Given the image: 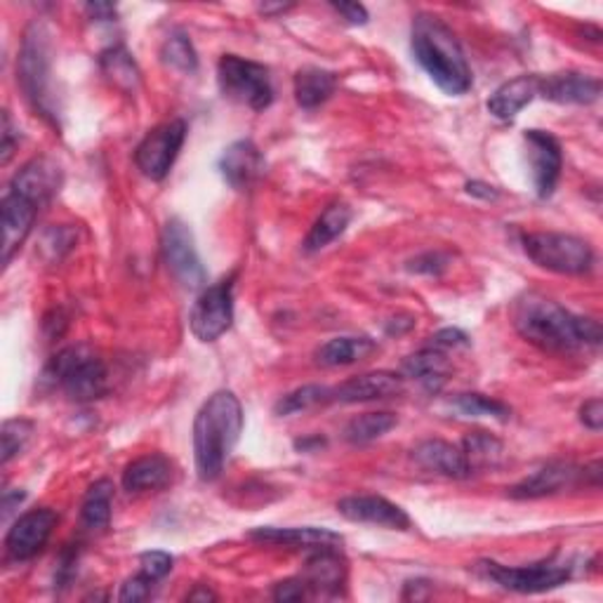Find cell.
Masks as SVG:
<instances>
[{
    "mask_svg": "<svg viewBox=\"0 0 603 603\" xmlns=\"http://www.w3.org/2000/svg\"><path fill=\"white\" fill-rule=\"evenodd\" d=\"M17 145H20V127H14L10 113L5 111L3 113V147H0V151H3V158H0V161H3V165L10 163V158L14 153V147H17Z\"/></svg>",
    "mask_w": 603,
    "mask_h": 603,
    "instance_id": "cell-46",
    "label": "cell"
},
{
    "mask_svg": "<svg viewBox=\"0 0 603 603\" xmlns=\"http://www.w3.org/2000/svg\"><path fill=\"white\" fill-rule=\"evenodd\" d=\"M429 340H432V347H436L441 352L457 349V347H469V337L459 328H443Z\"/></svg>",
    "mask_w": 603,
    "mask_h": 603,
    "instance_id": "cell-42",
    "label": "cell"
},
{
    "mask_svg": "<svg viewBox=\"0 0 603 603\" xmlns=\"http://www.w3.org/2000/svg\"><path fill=\"white\" fill-rule=\"evenodd\" d=\"M530 168H533V184L540 198H550L556 189L558 177H562L564 153L558 139L544 131H526L524 135Z\"/></svg>",
    "mask_w": 603,
    "mask_h": 603,
    "instance_id": "cell-13",
    "label": "cell"
},
{
    "mask_svg": "<svg viewBox=\"0 0 603 603\" xmlns=\"http://www.w3.org/2000/svg\"><path fill=\"white\" fill-rule=\"evenodd\" d=\"M99 66H102V74L113 83V88H119L127 95H133L139 88V66L133 60V54L123 46H113L99 54Z\"/></svg>",
    "mask_w": 603,
    "mask_h": 603,
    "instance_id": "cell-31",
    "label": "cell"
},
{
    "mask_svg": "<svg viewBox=\"0 0 603 603\" xmlns=\"http://www.w3.org/2000/svg\"><path fill=\"white\" fill-rule=\"evenodd\" d=\"M293 5H260V12L264 14H274V12H285V10H291Z\"/></svg>",
    "mask_w": 603,
    "mask_h": 603,
    "instance_id": "cell-52",
    "label": "cell"
},
{
    "mask_svg": "<svg viewBox=\"0 0 603 603\" xmlns=\"http://www.w3.org/2000/svg\"><path fill=\"white\" fill-rule=\"evenodd\" d=\"M267 161L260 147L250 139H238L220 158V175L232 189H248L264 175Z\"/></svg>",
    "mask_w": 603,
    "mask_h": 603,
    "instance_id": "cell-19",
    "label": "cell"
},
{
    "mask_svg": "<svg viewBox=\"0 0 603 603\" xmlns=\"http://www.w3.org/2000/svg\"><path fill=\"white\" fill-rule=\"evenodd\" d=\"M601 95V81L580 71H562V74L540 76L538 97L554 104H594Z\"/></svg>",
    "mask_w": 603,
    "mask_h": 603,
    "instance_id": "cell-18",
    "label": "cell"
},
{
    "mask_svg": "<svg viewBox=\"0 0 603 603\" xmlns=\"http://www.w3.org/2000/svg\"><path fill=\"white\" fill-rule=\"evenodd\" d=\"M349 222H352V208L347 204H330L321 212V218L316 220L313 226L309 229L305 243H302V250L313 255V253L328 248L330 243L347 232Z\"/></svg>",
    "mask_w": 603,
    "mask_h": 603,
    "instance_id": "cell-28",
    "label": "cell"
},
{
    "mask_svg": "<svg viewBox=\"0 0 603 603\" xmlns=\"http://www.w3.org/2000/svg\"><path fill=\"white\" fill-rule=\"evenodd\" d=\"M153 580H149L145 573H139V576H133L127 578L121 587V594H119V601L123 603H139V601H147L151 596V590H153Z\"/></svg>",
    "mask_w": 603,
    "mask_h": 603,
    "instance_id": "cell-41",
    "label": "cell"
},
{
    "mask_svg": "<svg viewBox=\"0 0 603 603\" xmlns=\"http://www.w3.org/2000/svg\"><path fill=\"white\" fill-rule=\"evenodd\" d=\"M57 526V512L48 507H38L22 514L17 521L12 524L5 536V554L10 562H32L38 556L52 536Z\"/></svg>",
    "mask_w": 603,
    "mask_h": 603,
    "instance_id": "cell-12",
    "label": "cell"
},
{
    "mask_svg": "<svg viewBox=\"0 0 603 603\" xmlns=\"http://www.w3.org/2000/svg\"><path fill=\"white\" fill-rule=\"evenodd\" d=\"M473 573L507 592L540 594L566 584L573 578V573H576V562L562 554L530 566H502L491 562V558H483V562L473 566Z\"/></svg>",
    "mask_w": 603,
    "mask_h": 603,
    "instance_id": "cell-6",
    "label": "cell"
},
{
    "mask_svg": "<svg viewBox=\"0 0 603 603\" xmlns=\"http://www.w3.org/2000/svg\"><path fill=\"white\" fill-rule=\"evenodd\" d=\"M512 323L526 342L544 352L566 354L601 344L599 321L573 313L540 293H524L514 299Z\"/></svg>",
    "mask_w": 603,
    "mask_h": 603,
    "instance_id": "cell-1",
    "label": "cell"
},
{
    "mask_svg": "<svg viewBox=\"0 0 603 603\" xmlns=\"http://www.w3.org/2000/svg\"><path fill=\"white\" fill-rule=\"evenodd\" d=\"M85 12L90 14L93 20L97 22H113L116 20V5H111V3H88L85 5Z\"/></svg>",
    "mask_w": 603,
    "mask_h": 603,
    "instance_id": "cell-48",
    "label": "cell"
},
{
    "mask_svg": "<svg viewBox=\"0 0 603 603\" xmlns=\"http://www.w3.org/2000/svg\"><path fill=\"white\" fill-rule=\"evenodd\" d=\"M333 401V390L323 384H305L297 386V390L288 392L285 396H281L274 406V413L279 418H285V415H295L302 410H311L316 406H325Z\"/></svg>",
    "mask_w": 603,
    "mask_h": 603,
    "instance_id": "cell-33",
    "label": "cell"
},
{
    "mask_svg": "<svg viewBox=\"0 0 603 603\" xmlns=\"http://www.w3.org/2000/svg\"><path fill=\"white\" fill-rule=\"evenodd\" d=\"M243 432V406L234 392H214L194 420V463L200 481H214L224 471Z\"/></svg>",
    "mask_w": 603,
    "mask_h": 603,
    "instance_id": "cell-3",
    "label": "cell"
},
{
    "mask_svg": "<svg viewBox=\"0 0 603 603\" xmlns=\"http://www.w3.org/2000/svg\"><path fill=\"white\" fill-rule=\"evenodd\" d=\"M163 262L184 288L196 291L206 283V267L200 262L192 229L180 218L168 220L163 229Z\"/></svg>",
    "mask_w": 603,
    "mask_h": 603,
    "instance_id": "cell-10",
    "label": "cell"
},
{
    "mask_svg": "<svg viewBox=\"0 0 603 603\" xmlns=\"http://www.w3.org/2000/svg\"><path fill=\"white\" fill-rule=\"evenodd\" d=\"M330 8H333L340 17L352 26H364L370 20L368 10L361 3H330Z\"/></svg>",
    "mask_w": 603,
    "mask_h": 603,
    "instance_id": "cell-44",
    "label": "cell"
},
{
    "mask_svg": "<svg viewBox=\"0 0 603 603\" xmlns=\"http://www.w3.org/2000/svg\"><path fill=\"white\" fill-rule=\"evenodd\" d=\"M448 255H443L439 250H429L415 257V260L408 262V271L413 274H427V276H439L448 269Z\"/></svg>",
    "mask_w": 603,
    "mask_h": 603,
    "instance_id": "cell-40",
    "label": "cell"
},
{
    "mask_svg": "<svg viewBox=\"0 0 603 603\" xmlns=\"http://www.w3.org/2000/svg\"><path fill=\"white\" fill-rule=\"evenodd\" d=\"M186 599H189V601H214V599H218V594L210 592L208 587L200 584V587H196V590H194L189 596H186Z\"/></svg>",
    "mask_w": 603,
    "mask_h": 603,
    "instance_id": "cell-50",
    "label": "cell"
},
{
    "mask_svg": "<svg viewBox=\"0 0 603 603\" xmlns=\"http://www.w3.org/2000/svg\"><path fill=\"white\" fill-rule=\"evenodd\" d=\"M323 439L321 436H313V439H299V441H295V448L297 451H311V448H319V446H323Z\"/></svg>",
    "mask_w": 603,
    "mask_h": 603,
    "instance_id": "cell-51",
    "label": "cell"
},
{
    "mask_svg": "<svg viewBox=\"0 0 603 603\" xmlns=\"http://www.w3.org/2000/svg\"><path fill=\"white\" fill-rule=\"evenodd\" d=\"M24 497H26L24 491H14V488H8V491L3 493V519H8L14 507L22 505Z\"/></svg>",
    "mask_w": 603,
    "mask_h": 603,
    "instance_id": "cell-49",
    "label": "cell"
},
{
    "mask_svg": "<svg viewBox=\"0 0 603 603\" xmlns=\"http://www.w3.org/2000/svg\"><path fill=\"white\" fill-rule=\"evenodd\" d=\"M218 83L224 97L246 104L253 111H264L274 102V85L269 69L238 54H224L218 64Z\"/></svg>",
    "mask_w": 603,
    "mask_h": 603,
    "instance_id": "cell-8",
    "label": "cell"
},
{
    "mask_svg": "<svg viewBox=\"0 0 603 603\" xmlns=\"http://www.w3.org/2000/svg\"><path fill=\"white\" fill-rule=\"evenodd\" d=\"M404 392L406 378L401 372L376 370L333 386V401H337V404H368V401L394 398Z\"/></svg>",
    "mask_w": 603,
    "mask_h": 603,
    "instance_id": "cell-16",
    "label": "cell"
},
{
    "mask_svg": "<svg viewBox=\"0 0 603 603\" xmlns=\"http://www.w3.org/2000/svg\"><path fill=\"white\" fill-rule=\"evenodd\" d=\"M453 406L469 415V418H493L497 422H507L512 418V408L507 404H502L497 398H491L485 394H457L453 398Z\"/></svg>",
    "mask_w": 603,
    "mask_h": 603,
    "instance_id": "cell-35",
    "label": "cell"
},
{
    "mask_svg": "<svg viewBox=\"0 0 603 603\" xmlns=\"http://www.w3.org/2000/svg\"><path fill=\"white\" fill-rule=\"evenodd\" d=\"M172 481V463L161 453L137 457L123 471V488L127 493L161 491Z\"/></svg>",
    "mask_w": 603,
    "mask_h": 603,
    "instance_id": "cell-25",
    "label": "cell"
},
{
    "mask_svg": "<svg viewBox=\"0 0 603 603\" xmlns=\"http://www.w3.org/2000/svg\"><path fill=\"white\" fill-rule=\"evenodd\" d=\"M337 90V76L333 71L307 66L295 74V99L302 109H319Z\"/></svg>",
    "mask_w": 603,
    "mask_h": 603,
    "instance_id": "cell-27",
    "label": "cell"
},
{
    "mask_svg": "<svg viewBox=\"0 0 603 603\" xmlns=\"http://www.w3.org/2000/svg\"><path fill=\"white\" fill-rule=\"evenodd\" d=\"M172 564H175V558H172L168 552H161V550L145 552L139 556V566H141L139 573H145L149 580L158 582V580H163L168 573L172 570Z\"/></svg>",
    "mask_w": 603,
    "mask_h": 603,
    "instance_id": "cell-39",
    "label": "cell"
},
{
    "mask_svg": "<svg viewBox=\"0 0 603 603\" xmlns=\"http://www.w3.org/2000/svg\"><path fill=\"white\" fill-rule=\"evenodd\" d=\"M253 540L267 544H283L293 550H337L344 538L330 528H255L250 533Z\"/></svg>",
    "mask_w": 603,
    "mask_h": 603,
    "instance_id": "cell-21",
    "label": "cell"
},
{
    "mask_svg": "<svg viewBox=\"0 0 603 603\" xmlns=\"http://www.w3.org/2000/svg\"><path fill=\"white\" fill-rule=\"evenodd\" d=\"M337 512L352 524H368L390 530H410L413 521L394 502L382 495H349L337 502Z\"/></svg>",
    "mask_w": 603,
    "mask_h": 603,
    "instance_id": "cell-14",
    "label": "cell"
},
{
    "mask_svg": "<svg viewBox=\"0 0 603 603\" xmlns=\"http://www.w3.org/2000/svg\"><path fill=\"white\" fill-rule=\"evenodd\" d=\"M161 57L168 66L182 71V74H196L198 54L194 50V42L186 34L182 32L170 34L161 48Z\"/></svg>",
    "mask_w": 603,
    "mask_h": 603,
    "instance_id": "cell-36",
    "label": "cell"
},
{
    "mask_svg": "<svg viewBox=\"0 0 603 603\" xmlns=\"http://www.w3.org/2000/svg\"><path fill=\"white\" fill-rule=\"evenodd\" d=\"M413 457L422 469L439 473V477H446V479H467V477H471L463 448L453 446V443H448V441L427 439V441H422V443H418V446H415Z\"/></svg>",
    "mask_w": 603,
    "mask_h": 603,
    "instance_id": "cell-22",
    "label": "cell"
},
{
    "mask_svg": "<svg viewBox=\"0 0 603 603\" xmlns=\"http://www.w3.org/2000/svg\"><path fill=\"white\" fill-rule=\"evenodd\" d=\"M524 253L530 262L552 274L582 276L594 267V250L590 243L573 234L558 232H536L521 238Z\"/></svg>",
    "mask_w": 603,
    "mask_h": 603,
    "instance_id": "cell-7",
    "label": "cell"
},
{
    "mask_svg": "<svg viewBox=\"0 0 603 603\" xmlns=\"http://www.w3.org/2000/svg\"><path fill=\"white\" fill-rule=\"evenodd\" d=\"M451 376V361L446 352L427 347L404 361V378L420 382L427 392H439Z\"/></svg>",
    "mask_w": 603,
    "mask_h": 603,
    "instance_id": "cell-26",
    "label": "cell"
},
{
    "mask_svg": "<svg viewBox=\"0 0 603 603\" xmlns=\"http://www.w3.org/2000/svg\"><path fill=\"white\" fill-rule=\"evenodd\" d=\"M38 206L32 204V200H26L24 196L14 194V192H5L3 200H0V212H3V264L8 267L10 260L14 257L22 246L26 236L32 234L36 214H38Z\"/></svg>",
    "mask_w": 603,
    "mask_h": 603,
    "instance_id": "cell-20",
    "label": "cell"
},
{
    "mask_svg": "<svg viewBox=\"0 0 603 603\" xmlns=\"http://www.w3.org/2000/svg\"><path fill=\"white\" fill-rule=\"evenodd\" d=\"M20 85L32 107L42 119L57 125L60 107L52 95V36L46 22H32L26 26L17 62Z\"/></svg>",
    "mask_w": 603,
    "mask_h": 603,
    "instance_id": "cell-4",
    "label": "cell"
},
{
    "mask_svg": "<svg viewBox=\"0 0 603 603\" xmlns=\"http://www.w3.org/2000/svg\"><path fill=\"white\" fill-rule=\"evenodd\" d=\"M538 85H540V76L536 74L516 76L507 83H502L491 95V99H488L485 107L497 121L512 123L538 97Z\"/></svg>",
    "mask_w": 603,
    "mask_h": 603,
    "instance_id": "cell-24",
    "label": "cell"
},
{
    "mask_svg": "<svg viewBox=\"0 0 603 603\" xmlns=\"http://www.w3.org/2000/svg\"><path fill=\"white\" fill-rule=\"evenodd\" d=\"M396 424L398 418L394 413H364L344 427V439H347L352 446H366V443L378 441L386 432H392Z\"/></svg>",
    "mask_w": 603,
    "mask_h": 603,
    "instance_id": "cell-32",
    "label": "cell"
},
{
    "mask_svg": "<svg viewBox=\"0 0 603 603\" xmlns=\"http://www.w3.org/2000/svg\"><path fill=\"white\" fill-rule=\"evenodd\" d=\"M465 192H467L469 196H473V198H481V200H497V196H500V192L495 189V186L485 184V182H481V180H471V182H467V184H465Z\"/></svg>",
    "mask_w": 603,
    "mask_h": 603,
    "instance_id": "cell-47",
    "label": "cell"
},
{
    "mask_svg": "<svg viewBox=\"0 0 603 603\" xmlns=\"http://www.w3.org/2000/svg\"><path fill=\"white\" fill-rule=\"evenodd\" d=\"M42 380L78 404L102 398L109 390V372L102 356L88 344H71V347L57 352L46 366Z\"/></svg>",
    "mask_w": 603,
    "mask_h": 603,
    "instance_id": "cell-5",
    "label": "cell"
},
{
    "mask_svg": "<svg viewBox=\"0 0 603 603\" xmlns=\"http://www.w3.org/2000/svg\"><path fill=\"white\" fill-rule=\"evenodd\" d=\"M410 50L415 62L446 95L459 97L471 90L473 76L465 50L459 46L453 28L436 14L420 12L413 20Z\"/></svg>",
    "mask_w": 603,
    "mask_h": 603,
    "instance_id": "cell-2",
    "label": "cell"
},
{
    "mask_svg": "<svg viewBox=\"0 0 603 603\" xmlns=\"http://www.w3.org/2000/svg\"><path fill=\"white\" fill-rule=\"evenodd\" d=\"M584 479L582 467H576L570 463H550L540 469H536L530 477L519 481L516 485L509 488V495L514 500H538V497H547L566 491V488H573L578 481Z\"/></svg>",
    "mask_w": 603,
    "mask_h": 603,
    "instance_id": "cell-17",
    "label": "cell"
},
{
    "mask_svg": "<svg viewBox=\"0 0 603 603\" xmlns=\"http://www.w3.org/2000/svg\"><path fill=\"white\" fill-rule=\"evenodd\" d=\"M463 453L467 457L469 471H479V469H488L495 467L502 457V441L495 439L493 434L488 432H471L467 434V439L463 441Z\"/></svg>",
    "mask_w": 603,
    "mask_h": 603,
    "instance_id": "cell-34",
    "label": "cell"
},
{
    "mask_svg": "<svg viewBox=\"0 0 603 603\" xmlns=\"http://www.w3.org/2000/svg\"><path fill=\"white\" fill-rule=\"evenodd\" d=\"M378 352V342L370 337H335L316 349V364L323 368H340L364 361Z\"/></svg>",
    "mask_w": 603,
    "mask_h": 603,
    "instance_id": "cell-29",
    "label": "cell"
},
{
    "mask_svg": "<svg viewBox=\"0 0 603 603\" xmlns=\"http://www.w3.org/2000/svg\"><path fill=\"white\" fill-rule=\"evenodd\" d=\"M234 323V276L210 285L194 302L189 313L192 333L198 342H218Z\"/></svg>",
    "mask_w": 603,
    "mask_h": 603,
    "instance_id": "cell-9",
    "label": "cell"
},
{
    "mask_svg": "<svg viewBox=\"0 0 603 603\" xmlns=\"http://www.w3.org/2000/svg\"><path fill=\"white\" fill-rule=\"evenodd\" d=\"M309 594H311L309 584L305 582V578H302V576L279 582L276 590H274L276 601H302V599H307Z\"/></svg>",
    "mask_w": 603,
    "mask_h": 603,
    "instance_id": "cell-43",
    "label": "cell"
},
{
    "mask_svg": "<svg viewBox=\"0 0 603 603\" xmlns=\"http://www.w3.org/2000/svg\"><path fill=\"white\" fill-rule=\"evenodd\" d=\"M34 436V422L24 418L17 420H5L3 424V465H10L14 457H17L26 443Z\"/></svg>",
    "mask_w": 603,
    "mask_h": 603,
    "instance_id": "cell-37",
    "label": "cell"
},
{
    "mask_svg": "<svg viewBox=\"0 0 603 603\" xmlns=\"http://www.w3.org/2000/svg\"><path fill=\"white\" fill-rule=\"evenodd\" d=\"M111 507H113V483L109 479L95 481L81 505V524L85 530L102 533L111 524Z\"/></svg>",
    "mask_w": 603,
    "mask_h": 603,
    "instance_id": "cell-30",
    "label": "cell"
},
{
    "mask_svg": "<svg viewBox=\"0 0 603 603\" xmlns=\"http://www.w3.org/2000/svg\"><path fill=\"white\" fill-rule=\"evenodd\" d=\"M76 232L69 226H52L50 232L42 238V250H50V260H62V255L74 248Z\"/></svg>",
    "mask_w": 603,
    "mask_h": 603,
    "instance_id": "cell-38",
    "label": "cell"
},
{
    "mask_svg": "<svg viewBox=\"0 0 603 603\" xmlns=\"http://www.w3.org/2000/svg\"><path fill=\"white\" fill-rule=\"evenodd\" d=\"M184 139L186 123L180 119L153 127V131L139 141V147L135 151L137 170L153 182L165 180L184 147Z\"/></svg>",
    "mask_w": 603,
    "mask_h": 603,
    "instance_id": "cell-11",
    "label": "cell"
},
{
    "mask_svg": "<svg viewBox=\"0 0 603 603\" xmlns=\"http://www.w3.org/2000/svg\"><path fill=\"white\" fill-rule=\"evenodd\" d=\"M302 578L309 584L311 594L337 596L347 582V564L337 550H316L305 566Z\"/></svg>",
    "mask_w": 603,
    "mask_h": 603,
    "instance_id": "cell-23",
    "label": "cell"
},
{
    "mask_svg": "<svg viewBox=\"0 0 603 603\" xmlns=\"http://www.w3.org/2000/svg\"><path fill=\"white\" fill-rule=\"evenodd\" d=\"M64 182V172L57 165L52 158H34L22 170H17V175L12 177L8 189L24 196L26 200H32L38 208L48 206L50 200L57 196V192L62 189Z\"/></svg>",
    "mask_w": 603,
    "mask_h": 603,
    "instance_id": "cell-15",
    "label": "cell"
},
{
    "mask_svg": "<svg viewBox=\"0 0 603 603\" xmlns=\"http://www.w3.org/2000/svg\"><path fill=\"white\" fill-rule=\"evenodd\" d=\"M580 422L592 429V432H601L603 427V404L601 398H590L587 404L580 408Z\"/></svg>",
    "mask_w": 603,
    "mask_h": 603,
    "instance_id": "cell-45",
    "label": "cell"
}]
</instances>
